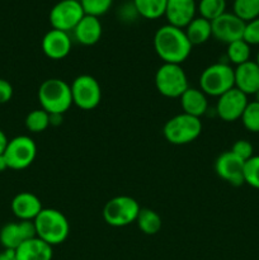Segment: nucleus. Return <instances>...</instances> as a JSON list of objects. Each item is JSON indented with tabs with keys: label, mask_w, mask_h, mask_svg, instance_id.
Listing matches in <instances>:
<instances>
[{
	"label": "nucleus",
	"mask_w": 259,
	"mask_h": 260,
	"mask_svg": "<svg viewBox=\"0 0 259 260\" xmlns=\"http://www.w3.org/2000/svg\"><path fill=\"white\" fill-rule=\"evenodd\" d=\"M192 47L193 46L190 45L184 29L182 28L165 24L155 32V52L164 61V63L180 65L190 55Z\"/></svg>",
	"instance_id": "obj_1"
},
{
	"label": "nucleus",
	"mask_w": 259,
	"mask_h": 260,
	"mask_svg": "<svg viewBox=\"0 0 259 260\" xmlns=\"http://www.w3.org/2000/svg\"><path fill=\"white\" fill-rule=\"evenodd\" d=\"M37 238L48 245H60L70 234V223L62 212L55 208H43L35 218Z\"/></svg>",
	"instance_id": "obj_2"
},
{
	"label": "nucleus",
	"mask_w": 259,
	"mask_h": 260,
	"mask_svg": "<svg viewBox=\"0 0 259 260\" xmlns=\"http://www.w3.org/2000/svg\"><path fill=\"white\" fill-rule=\"evenodd\" d=\"M38 101L48 114H63L73 106L70 85L62 79H47L38 89Z\"/></svg>",
	"instance_id": "obj_3"
},
{
	"label": "nucleus",
	"mask_w": 259,
	"mask_h": 260,
	"mask_svg": "<svg viewBox=\"0 0 259 260\" xmlns=\"http://www.w3.org/2000/svg\"><path fill=\"white\" fill-rule=\"evenodd\" d=\"M202 132L201 118L180 113L164 124L163 134L165 140L173 145H187L198 139Z\"/></svg>",
	"instance_id": "obj_4"
},
{
	"label": "nucleus",
	"mask_w": 259,
	"mask_h": 260,
	"mask_svg": "<svg viewBox=\"0 0 259 260\" xmlns=\"http://www.w3.org/2000/svg\"><path fill=\"white\" fill-rule=\"evenodd\" d=\"M201 90L206 95L220 96L230 89L235 88L234 69L229 63L217 62L210 65L200 76Z\"/></svg>",
	"instance_id": "obj_5"
},
{
	"label": "nucleus",
	"mask_w": 259,
	"mask_h": 260,
	"mask_svg": "<svg viewBox=\"0 0 259 260\" xmlns=\"http://www.w3.org/2000/svg\"><path fill=\"white\" fill-rule=\"evenodd\" d=\"M155 86L167 98H180L189 88L183 68L177 63H163L155 74Z\"/></svg>",
	"instance_id": "obj_6"
},
{
	"label": "nucleus",
	"mask_w": 259,
	"mask_h": 260,
	"mask_svg": "<svg viewBox=\"0 0 259 260\" xmlns=\"http://www.w3.org/2000/svg\"><path fill=\"white\" fill-rule=\"evenodd\" d=\"M140 206L135 198L130 196H117L106 203L103 208V218L109 226L124 228L136 222Z\"/></svg>",
	"instance_id": "obj_7"
},
{
	"label": "nucleus",
	"mask_w": 259,
	"mask_h": 260,
	"mask_svg": "<svg viewBox=\"0 0 259 260\" xmlns=\"http://www.w3.org/2000/svg\"><path fill=\"white\" fill-rule=\"evenodd\" d=\"M73 104L83 111L96 108L102 101V89L98 80L91 75H79L70 85Z\"/></svg>",
	"instance_id": "obj_8"
},
{
	"label": "nucleus",
	"mask_w": 259,
	"mask_h": 260,
	"mask_svg": "<svg viewBox=\"0 0 259 260\" xmlns=\"http://www.w3.org/2000/svg\"><path fill=\"white\" fill-rule=\"evenodd\" d=\"M84 15L85 13L79 0H60L52 7L48 19L53 29L69 33L75 29Z\"/></svg>",
	"instance_id": "obj_9"
},
{
	"label": "nucleus",
	"mask_w": 259,
	"mask_h": 260,
	"mask_svg": "<svg viewBox=\"0 0 259 260\" xmlns=\"http://www.w3.org/2000/svg\"><path fill=\"white\" fill-rule=\"evenodd\" d=\"M37 146L35 141L28 136H17L9 140L4 156L8 168L13 170H23L29 167L36 159Z\"/></svg>",
	"instance_id": "obj_10"
},
{
	"label": "nucleus",
	"mask_w": 259,
	"mask_h": 260,
	"mask_svg": "<svg viewBox=\"0 0 259 260\" xmlns=\"http://www.w3.org/2000/svg\"><path fill=\"white\" fill-rule=\"evenodd\" d=\"M211 28H212L213 38L229 45L235 41L243 40L245 22L236 17L234 13L225 12L222 15L211 22Z\"/></svg>",
	"instance_id": "obj_11"
},
{
	"label": "nucleus",
	"mask_w": 259,
	"mask_h": 260,
	"mask_svg": "<svg viewBox=\"0 0 259 260\" xmlns=\"http://www.w3.org/2000/svg\"><path fill=\"white\" fill-rule=\"evenodd\" d=\"M248 103V95L239 89L233 88L218 96L216 113L222 121L235 122L241 118Z\"/></svg>",
	"instance_id": "obj_12"
},
{
	"label": "nucleus",
	"mask_w": 259,
	"mask_h": 260,
	"mask_svg": "<svg viewBox=\"0 0 259 260\" xmlns=\"http://www.w3.org/2000/svg\"><path fill=\"white\" fill-rule=\"evenodd\" d=\"M36 226L33 221L10 222L0 229V244L4 249L15 250L24 241L36 238Z\"/></svg>",
	"instance_id": "obj_13"
},
{
	"label": "nucleus",
	"mask_w": 259,
	"mask_h": 260,
	"mask_svg": "<svg viewBox=\"0 0 259 260\" xmlns=\"http://www.w3.org/2000/svg\"><path fill=\"white\" fill-rule=\"evenodd\" d=\"M244 165L245 161L231 151H225L217 157L215 164L216 174L234 187L244 184Z\"/></svg>",
	"instance_id": "obj_14"
},
{
	"label": "nucleus",
	"mask_w": 259,
	"mask_h": 260,
	"mask_svg": "<svg viewBox=\"0 0 259 260\" xmlns=\"http://www.w3.org/2000/svg\"><path fill=\"white\" fill-rule=\"evenodd\" d=\"M196 12V0H168L164 15L167 17L168 24L183 29L195 19Z\"/></svg>",
	"instance_id": "obj_15"
},
{
	"label": "nucleus",
	"mask_w": 259,
	"mask_h": 260,
	"mask_svg": "<svg viewBox=\"0 0 259 260\" xmlns=\"http://www.w3.org/2000/svg\"><path fill=\"white\" fill-rule=\"evenodd\" d=\"M71 38L68 32L51 29L43 36L42 51L51 60H62L71 51Z\"/></svg>",
	"instance_id": "obj_16"
},
{
	"label": "nucleus",
	"mask_w": 259,
	"mask_h": 260,
	"mask_svg": "<svg viewBox=\"0 0 259 260\" xmlns=\"http://www.w3.org/2000/svg\"><path fill=\"white\" fill-rule=\"evenodd\" d=\"M42 210L41 200L30 192L18 193L12 201V211L19 221H35Z\"/></svg>",
	"instance_id": "obj_17"
},
{
	"label": "nucleus",
	"mask_w": 259,
	"mask_h": 260,
	"mask_svg": "<svg viewBox=\"0 0 259 260\" xmlns=\"http://www.w3.org/2000/svg\"><path fill=\"white\" fill-rule=\"evenodd\" d=\"M235 88L245 95L255 94L259 90V66L255 61H248L234 69Z\"/></svg>",
	"instance_id": "obj_18"
},
{
	"label": "nucleus",
	"mask_w": 259,
	"mask_h": 260,
	"mask_svg": "<svg viewBox=\"0 0 259 260\" xmlns=\"http://www.w3.org/2000/svg\"><path fill=\"white\" fill-rule=\"evenodd\" d=\"M73 32L79 43L83 46H93L101 40L103 28L98 17L85 14Z\"/></svg>",
	"instance_id": "obj_19"
},
{
	"label": "nucleus",
	"mask_w": 259,
	"mask_h": 260,
	"mask_svg": "<svg viewBox=\"0 0 259 260\" xmlns=\"http://www.w3.org/2000/svg\"><path fill=\"white\" fill-rule=\"evenodd\" d=\"M15 256L17 260H52V246L36 236L15 249Z\"/></svg>",
	"instance_id": "obj_20"
},
{
	"label": "nucleus",
	"mask_w": 259,
	"mask_h": 260,
	"mask_svg": "<svg viewBox=\"0 0 259 260\" xmlns=\"http://www.w3.org/2000/svg\"><path fill=\"white\" fill-rule=\"evenodd\" d=\"M179 99L183 113L201 118L207 112V96H206V94L201 89L188 88Z\"/></svg>",
	"instance_id": "obj_21"
},
{
	"label": "nucleus",
	"mask_w": 259,
	"mask_h": 260,
	"mask_svg": "<svg viewBox=\"0 0 259 260\" xmlns=\"http://www.w3.org/2000/svg\"><path fill=\"white\" fill-rule=\"evenodd\" d=\"M188 41L192 46L202 45L212 37V28L210 20L202 17H196L184 29Z\"/></svg>",
	"instance_id": "obj_22"
},
{
	"label": "nucleus",
	"mask_w": 259,
	"mask_h": 260,
	"mask_svg": "<svg viewBox=\"0 0 259 260\" xmlns=\"http://www.w3.org/2000/svg\"><path fill=\"white\" fill-rule=\"evenodd\" d=\"M136 223L145 235H155L160 231L163 225L161 217L157 212L150 208H141L136 218Z\"/></svg>",
	"instance_id": "obj_23"
},
{
	"label": "nucleus",
	"mask_w": 259,
	"mask_h": 260,
	"mask_svg": "<svg viewBox=\"0 0 259 260\" xmlns=\"http://www.w3.org/2000/svg\"><path fill=\"white\" fill-rule=\"evenodd\" d=\"M168 0H132L137 13L146 19H157L165 13Z\"/></svg>",
	"instance_id": "obj_24"
},
{
	"label": "nucleus",
	"mask_w": 259,
	"mask_h": 260,
	"mask_svg": "<svg viewBox=\"0 0 259 260\" xmlns=\"http://www.w3.org/2000/svg\"><path fill=\"white\" fill-rule=\"evenodd\" d=\"M226 55H228L229 61L231 63H235L236 66L248 62V61H250V45L244 40L229 43Z\"/></svg>",
	"instance_id": "obj_25"
},
{
	"label": "nucleus",
	"mask_w": 259,
	"mask_h": 260,
	"mask_svg": "<svg viewBox=\"0 0 259 260\" xmlns=\"http://www.w3.org/2000/svg\"><path fill=\"white\" fill-rule=\"evenodd\" d=\"M234 14L244 22L259 18V0H234Z\"/></svg>",
	"instance_id": "obj_26"
},
{
	"label": "nucleus",
	"mask_w": 259,
	"mask_h": 260,
	"mask_svg": "<svg viewBox=\"0 0 259 260\" xmlns=\"http://www.w3.org/2000/svg\"><path fill=\"white\" fill-rule=\"evenodd\" d=\"M197 10L200 17L212 22L226 12V0H200Z\"/></svg>",
	"instance_id": "obj_27"
},
{
	"label": "nucleus",
	"mask_w": 259,
	"mask_h": 260,
	"mask_svg": "<svg viewBox=\"0 0 259 260\" xmlns=\"http://www.w3.org/2000/svg\"><path fill=\"white\" fill-rule=\"evenodd\" d=\"M24 123L28 131L33 132V134H40V132L46 131L47 127L50 126V114L43 111L42 108L35 109L28 113Z\"/></svg>",
	"instance_id": "obj_28"
},
{
	"label": "nucleus",
	"mask_w": 259,
	"mask_h": 260,
	"mask_svg": "<svg viewBox=\"0 0 259 260\" xmlns=\"http://www.w3.org/2000/svg\"><path fill=\"white\" fill-rule=\"evenodd\" d=\"M240 119L241 122H243L244 127H245L248 131L253 132V134H258L259 132V103H256L255 101L249 102Z\"/></svg>",
	"instance_id": "obj_29"
},
{
	"label": "nucleus",
	"mask_w": 259,
	"mask_h": 260,
	"mask_svg": "<svg viewBox=\"0 0 259 260\" xmlns=\"http://www.w3.org/2000/svg\"><path fill=\"white\" fill-rule=\"evenodd\" d=\"M244 183L259 189V155L246 160L244 165Z\"/></svg>",
	"instance_id": "obj_30"
},
{
	"label": "nucleus",
	"mask_w": 259,
	"mask_h": 260,
	"mask_svg": "<svg viewBox=\"0 0 259 260\" xmlns=\"http://www.w3.org/2000/svg\"><path fill=\"white\" fill-rule=\"evenodd\" d=\"M79 2L85 14L99 18L108 12L113 0H79Z\"/></svg>",
	"instance_id": "obj_31"
},
{
	"label": "nucleus",
	"mask_w": 259,
	"mask_h": 260,
	"mask_svg": "<svg viewBox=\"0 0 259 260\" xmlns=\"http://www.w3.org/2000/svg\"><path fill=\"white\" fill-rule=\"evenodd\" d=\"M230 151L233 152V154H235L238 157H240L241 160H244V161H246V160H249L250 157L254 156L253 145L249 141H246V140H238V141L233 145Z\"/></svg>",
	"instance_id": "obj_32"
},
{
	"label": "nucleus",
	"mask_w": 259,
	"mask_h": 260,
	"mask_svg": "<svg viewBox=\"0 0 259 260\" xmlns=\"http://www.w3.org/2000/svg\"><path fill=\"white\" fill-rule=\"evenodd\" d=\"M243 40L249 45H259V18L245 23Z\"/></svg>",
	"instance_id": "obj_33"
},
{
	"label": "nucleus",
	"mask_w": 259,
	"mask_h": 260,
	"mask_svg": "<svg viewBox=\"0 0 259 260\" xmlns=\"http://www.w3.org/2000/svg\"><path fill=\"white\" fill-rule=\"evenodd\" d=\"M13 96V86L5 79H0V104L8 103Z\"/></svg>",
	"instance_id": "obj_34"
},
{
	"label": "nucleus",
	"mask_w": 259,
	"mask_h": 260,
	"mask_svg": "<svg viewBox=\"0 0 259 260\" xmlns=\"http://www.w3.org/2000/svg\"><path fill=\"white\" fill-rule=\"evenodd\" d=\"M0 260H17V256H15V250L4 249L3 251H0Z\"/></svg>",
	"instance_id": "obj_35"
},
{
	"label": "nucleus",
	"mask_w": 259,
	"mask_h": 260,
	"mask_svg": "<svg viewBox=\"0 0 259 260\" xmlns=\"http://www.w3.org/2000/svg\"><path fill=\"white\" fill-rule=\"evenodd\" d=\"M8 144H9V140H8L7 135L0 129V155L4 154L5 150H7Z\"/></svg>",
	"instance_id": "obj_36"
},
{
	"label": "nucleus",
	"mask_w": 259,
	"mask_h": 260,
	"mask_svg": "<svg viewBox=\"0 0 259 260\" xmlns=\"http://www.w3.org/2000/svg\"><path fill=\"white\" fill-rule=\"evenodd\" d=\"M63 114H50V126H60L62 123Z\"/></svg>",
	"instance_id": "obj_37"
},
{
	"label": "nucleus",
	"mask_w": 259,
	"mask_h": 260,
	"mask_svg": "<svg viewBox=\"0 0 259 260\" xmlns=\"http://www.w3.org/2000/svg\"><path fill=\"white\" fill-rule=\"evenodd\" d=\"M7 169H9V168H8L7 159H5L4 154H3V155H0V173L5 172Z\"/></svg>",
	"instance_id": "obj_38"
},
{
	"label": "nucleus",
	"mask_w": 259,
	"mask_h": 260,
	"mask_svg": "<svg viewBox=\"0 0 259 260\" xmlns=\"http://www.w3.org/2000/svg\"><path fill=\"white\" fill-rule=\"evenodd\" d=\"M254 95H255V102H256V103H259V90L256 91V93L254 94Z\"/></svg>",
	"instance_id": "obj_39"
},
{
	"label": "nucleus",
	"mask_w": 259,
	"mask_h": 260,
	"mask_svg": "<svg viewBox=\"0 0 259 260\" xmlns=\"http://www.w3.org/2000/svg\"><path fill=\"white\" fill-rule=\"evenodd\" d=\"M255 62H256V65L259 66V51H258V53H256V60H255Z\"/></svg>",
	"instance_id": "obj_40"
}]
</instances>
